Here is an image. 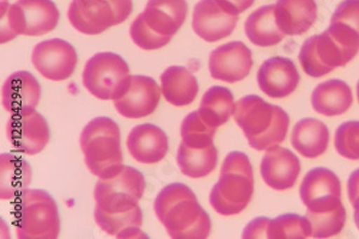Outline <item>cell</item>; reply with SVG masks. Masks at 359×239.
Returning a JSON list of instances; mask_svg holds the SVG:
<instances>
[{
  "label": "cell",
  "instance_id": "1",
  "mask_svg": "<svg viewBox=\"0 0 359 239\" xmlns=\"http://www.w3.org/2000/svg\"><path fill=\"white\" fill-rule=\"evenodd\" d=\"M147 188L143 174L123 165L118 175L100 179L95 186V221L102 231L116 238L147 237L142 233L143 212L139 207Z\"/></svg>",
  "mask_w": 359,
  "mask_h": 239
},
{
  "label": "cell",
  "instance_id": "2",
  "mask_svg": "<svg viewBox=\"0 0 359 239\" xmlns=\"http://www.w3.org/2000/svg\"><path fill=\"white\" fill-rule=\"evenodd\" d=\"M155 212L172 238L205 239L211 233L210 217L192 189L182 183H172L159 191Z\"/></svg>",
  "mask_w": 359,
  "mask_h": 239
},
{
  "label": "cell",
  "instance_id": "3",
  "mask_svg": "<svg viewBox=\"0 0 359 239\" xmlns=\"http://www.w3.org/2000/svg\"><path fill=\"white\" fill-rule=\"evenodd\" d=\"M233 118L248 140L249 146L257 151H267L282 144L290 125L285 110L257 95H248L237 101Z\"/></svg>",
  "mask_w": 359,
  "mask_h": 239
},
{
  "label": "cell",
  "instance_id": "4",
  "mask_svg": "<svg viewBox=\"0 0 359 239\" xmlns=\"http://www.w3.org/2000/svg\"><path fill=\"white\" fill-rule=\"evenodd\" d=\"M254 194L253 166L248 156L235 151L225 157L218 182L210 194V203L218 214L224 217L245 211Z\"/></svg>",
  "mask_w": 359,
  "mask_h": 239
},
{
  "label": "cell",
  "instance_id": "5",
  "mask_svg": "<svg viewBox=\"0 0 359 239\" xmlns=\"http://www.w3.org/2000/svg\"><path fill=\"white\" fill-rule=\"evenodd\" d=\"M81 149L88 169L98 179H109L123 169L121 133L111 118L91 120L81 134Z\"/></svg>",
  "mask_w": 359,
  "mask_h": 239
},
{
  "label": "cell",
  "instance_id": "6",
  "mask_svg": "<svg viewBox=\"0 0 359 239\" xmlns=\"http://www.w3.org/2000/svg\"><path fill=\"white\" fill-rule=\"evenodd\" d=\"M358 52V41L330 25L326 32L306 40L298 60L308 76L321 78L347 65Z\"/></svg>",
  "mask_w": 359,
  "mask_h": 239
},
{
  "label": "cell",
  "instance_id": "7",
  "mask_svg": "<svg viewBox=\"0 0 359 239\" xmlns=\"http://www.w3.org/2000/svg\"><path fill=\"white\" fill-rule=\"evenodd\" d=\"M59 10L52 0H18L8 6L1 0L0 42L5 43L18 35L43 36L57 28Z\"/></svg>",
  "mask_w": 359,
  "mask_h": 239
},
{
  "label": "cell",
  "instance_id": "8",
  "mask_svg": "<svg viewBox=\"0 0 359 239\" xmlns=\"http://www.w3.org/2000/svg\"><path fill=\"white\" fill-rule=\"evenodd\" d=\"M15 224L20 239H55L60 217L53 198L41 189H25L16 199Z\"/></svg>",
  "mask_w": 359,
  "mask_h": 239
},
{
  "label": "cell",
  "instance_id": "9",
  "mask_svg": "<svg viewBox=\"0 0 359 239\" xmlns=\"http://www.w3.org/2000/svg\"><path fill=\"white\" fill-rule=\"evenodd\" d=\"M130 67L118 54L102 52L90 57L83 71V84L93 96L108 101L123 97L131 84Z\"/></svg>",
  "mask_w": 359,
  "mask_h": 239
},
{
  "label": "cell",
  "instance_id": "10",
  "mask_svg": "<svg viewBox=\"0 0 359 239\" xmlns=\"http://www.w3.org/2000/svg\"><path fill=\"white\" fill-rule=\"evenodd\" d=\"M132 10V0H72L67 17L79 33L98 35L123 23Z\"/></svg>",
  "mask_w": 359,
  "mask_h": 239
},
{
  "label": "cell",
  "instance_id": "11",
  "mask_svg": "<svg viewBox=\"0 0 359 239\" xmlns=\"http://www.w3.org/2000/svg\"><path fill=\"white\" fill-rule=\"evenodd\" d=\"M299 196L309 212H325L341 206V183L327 168H315L304 176Z\"/></svg>",
  "mask_w": 359,
  "mask_h": 239
},
{
  "label": "cell",
  "instance_id": "12",
  "mask_svg": "<svg viewBox=\"0 0 359 239\" xmlns=\"http://www.w3.org/2000/svg\"><path fill=\"white\" fill-rule=\"evenodd\" d=\"M34 67L49 81L69 79L77 67L78 57L74 46L62 40L42 41L33 49Z\"/></svg>",
  "mask_w": 359,
  "mask_h": 239
},
{
  "label": "cell",
  "instance_id": "13",
  "mask_svg": "<svg viewBox=\"0 0 359 239\" xmlns=\"http://www.w3.org/2000/svg\"><path fill=\"white\" fill-rule=\"evenodd\" d=\"M238 13L221 0H201L194 6L193 30L206 42H216L231 35Z\"/></svg>",
  "mask_w": 359,
  "mask_h": 239
},
{
  "label": "cell",
  "instance_id": "14",
  "mask_svg": "<svg viewBox=\"0 0 359 239\" xmlns=\"http://www.w3.org/2000/svg\"><path fill=\"white\" fill-rule=\"evenodd\" d=\"M6 137L16 152L34 156L47 146L50 130L46 118L34 110L32 113L17 114L8 118Z\"/></svg>",
  "mask_w": 359,
  "mask_h": 239
},
{
  "label": "cell",
  "instance_id": "15",
  "mask_svg": "<svg viewBox=\"0 0 359 239\" xmlns=\"http://www.w3.org/2000/svg\"><path fill=\"white\" fill-rule=\"evenodd\" d=\"M252 67V50L240 41L217 47L208 59V69L212 78L230 84L248 77Z\"/></svg>",
  "mask_w": 359,
  "mask_h": 239
},
{
  "label": "cell",
  "instance_id": "16",
  "mask_svg": "<svg viewBox=\"0 0 359 239\" xmlns=\"http://www.w3.org/2000/svg\"><path fill=\"white\" fill-rule=\"evenodd\" d=\"M161 100V89L152 78L132 76L131 84L123 97L115 100L120 115L127 118H142L151 115Z\"/></svg>",
  "mask_w": 359,
  "mask_h": 239
},
{
  "label": "cell",
  "instance_id": "17",
  "mask_svg": "<svg viewBox=\"0 0 359 239\" xmlns=\"http://www.w3.org/2000/svg\"><path fill=\"white\" fill-rule=\"evenodd\" d=\"M264 182L274 191H287L297 182L301 163L296 154L284 147H272L266 152L260 165Z\"/></svg>",
  "mask_w": 359,
  "mask_h": 239
},
{
  "label": "cell",
  "instance_id": "18",
  "mask_svg": "<svg viewBox=\"0 0 359 239\" xmlns=\"http://www.w3.org/2000/svg\"><path fill=\"white\" fill-rule=\"evenodd\" d=\"M298 83L297 67L287 57H271L257 71L259 88L269 97H287L297 89Z\"/></svg>",
  "mask_w": 359,
  "mask_h": 239
},
{
  "label": "cell",
  "instance_id": "19",
  "mask_svg": "<svg viewBox=\"0 0 359 239\" xmlns=\"http://www.w3.org/2000/svg\"><path fill=\"white\" fill-rule=\"evenodd\" d=\"M187 13L186 0H149L139 17L154 33L172 39L184 25Z\"/></svg>",
  "mask_w": 359,
  "mask_h": 239
},
{
  "label": "cell",
  "instance_id": "20",
  "mask_svg": "<svg viewBox=\"0 0 359 239\" xmlns=\"http://www.w3.org/2000/svg\"><path fill=\"white\" fill-rule=\"evenodd\" d=\"M1 95L3 107L8 113H32L41 98V86L30 72L18 71L5 81Z\"/></svg>",
  "mask_w": 359,
  "mask_h": 239
},
{
  "label": "cell",
  "instance_id": "21",
  "mask_svg": "<svg viewBox=\"0 0 359 239\" xmlns=\"http://www.w3.org/2000/svg\"><path fill=\"white\" fill-rule=\"evenodd\" d=\"M127 149L132 157L142 164H156L167 156L169 140L163 130L143 123L135 126L127 137Z\"/></svg>",
  "mask_w": 359,
  "mask_h": 239
},
{
  "label": "cell",
  "instance_id": "22",
  "mask_svg": "<svg viewBox=\"0 0 359 239\" xmlns=\"http://www.w3.org/2000/svg\"><path fill=\"white\" fill-rule=\"evenodd\" d=\"M274 15L278 27L285 35H302L318 18V5L315 0H278Z\"/></svg>",
  "mask_w": 359,
  "mask_h": 239
},
{
  "label": "cell",
  "instance_id": "23",
  "mask_svg": "<svg viewBox=\"0 0 359 239\" xmlns=\"http://www.w3.org/2000/svg\"><path fill=\"white\" fill-rule=\"evenodd\" d=\"M353 103L350 86L339 79L323 81L311 93V106L325 116H338L346 113Z\"/></svg>",
  "mask_w": 359,
  "mask_h": 239
},
{
  "label": "cell",
  "instance_id": "24",
  "mask_svg": "<svg viewBox=\"0 0 359 239\" xmlns=\"http://www.w3.org/2000/svg\"><path fill=\"white\" fill-rule=\"evenodd\" d=\"M291 144L303 157L318 158L328 149L330 130L318 118H302L294 125L291 134Z\"/></svg>",
  "mask_w": 359,
  "mask_h": 239
},
{
  "label": "cell",
  "instance_id": "25",
  "mask_svg": "<svg viewBox=\"0 0 359 239\" xmlns=\"http://www.w3.org/2000/svg\"><path fill=\"white\" fill-rule=\"evenodd\" d=\"M164 98L175 107L189 106L194 102L199 86L194 74L182 66H170L161 76Z\"/></svg>",
  "mask_w": 359,
  "mask_h": 239
},
{
  "label": "cell",
  "instance_id": "26",
  "mask_svg": "<svg viewBox=\"0 0 359 239\" xmlns=\"http://www.w3.org/2000/svg\"><path fill=\"white\" fill-rule=\"evenodd\" d=\"M33 179V170L21 156L1 153L0 156V198L17 199Z\"/></svg>",
  "mask_w": 359,
  "mask_h": 239
},
{
  "label": "cell",
  "instance_id": "27",
  "mask_svg": "<svg viewBox=\"0 0 359 239\" xmlns=\"http://www.w3.org/2000/svg\"><path fill=\"white\" fill-rule=\"evenodd\" d=\"M245 35L257 47H272L285 39L277 25L274 5H265L255 10L245 20Z\"/></svg>",
  "mask_w": 359,
  "mask_h": 239
},
{
  "label": "cell",
  "instance_id": "28",
  "mask_svg": "<svg viewBox=\"0 0 359 239\" xmlns=\"http://www.w3.org/2000/svg\"><path fill=\"white\" fill-rule=\"evenodd\" d=\"M235 111L233 95L224 86H212L206 91L201 102L198 113L208 126H223Z\"/></svg>",
  "mask_w": 359,
  "mask_h": 239
},
{
  "label": "cell",
  "instance_id": "29",
  "mask_svg": "<svg viewBox=\"0 0 359 239\" xmlns=\"http://www.w3.org/2000/svg\"><path fill=\"white\" fill-rule=\"evenodd\" d=\"M176 162L180 171L191 179H201L211 174L218 163V152L215 145L205 149H191L180 144Z\"/></svg>",
  "mask_w": 359,
  "mask_h": 239
},
{
  "label": "cell",
  "instance_id": "30",
  "mask_svg": "<svg viewBox=\"0 0 359 239\" xmlns=\"http://www.w3.org/2000/svg\"><path fill=\"white\" fill-rule=\"evenodd\" d=\"M306 223L309 226V235L313 238L334 237L343 231L346 223V210L344 205L325 212L306 211Z\"/></svg>",
  "mask_w": 359,
  "mask_h": 239
},
{
  "label": "cell",
  "instance_id": "31",
  "mask_svg": "<svg viewBox=\"0 0 359 239\" xmlns=\"http://www.w3.org/2000/svg\"><path fill=\"white\" fill-rule=\"evenodd\" d=\"M215 135L216 128L208 126L198 111L188 114L181 125V142L191 149H205L212 145Z\"/></svg>",
  "mask_w": 359,
  "mask_h": 239
},
{
  "label": "cell",
  "instance_id": "32",
  "mask_svg": "<svg viewBox=\"0 0 359 239\" xmlns=\"http://www.w3.org/2000/svg\"><path fill=\"white\" fill-rule=\"evenodd\" d=\"M309 226L306 217L298 214H283L269 220L267 238H308Z\"/></svg>",
  "mask_w": 359,
  "mask_h": 239
},
{
  "label": "cell",
  "instance_id": "33",
  "mask_svg": "<svg viewBox=\"0 0 359 239\" xmlns=\"http://www.w3.org/2000/svg\"><path fill=\"white\" fill-rule=\"evenodd\" d=\"M335 150L344 158L359 161V121L344 122L335 133Z\"/></svg>",
  "mask_w": 359,
  "mask_h": 239
},
{
  "label": "cell",
  "instance_id": "34",
  "mask_svg": "<svg viewBox=\"0 0 359 239\" xmlns=\"http://www.w3.org/2000/svg\"><path fill=\"white\" fill-rule=\"evenodd\" d=\"M130 35L135 45L144 50H156V49L163 48L164 46H167L172 40L167 37L159 36L157 34L151 32L147 25H144L143 20L139 16L133 20V23L131 25Z\"/></svg>",
  "mask_w": 359,
  "mask_h": 239
},
{
  "label": "cell",
  "instance_id": "35",
  "mask_svg": "<svg viewBox=\"0 0 359 239\" xmlns=\"http://www.w3.org/2000/svg\"><path fill=\"white\" fill-rule=\"evenodd\" d=\"M331 22L343 23L359 34V0H344L335 8Z\"/></svg>",
  "mask_w": 359,
  "mask_h": 239
},
{
  "label": "cell",
  "instance_id": "36",
  "mask_svg": "<svg viewBox=\"0 0 359 239\" xmlns=\"http://www.w3.org/2000/svg\"><path fill=\"white\" fill-rule=\"evenodd\" d=\"M269 218L260 217L245 226L242 237L243 238H267V226L269 223Z\"/></svg>",
  "mask_w": 359,
  "mask_h": 239
},
{
  "label": "cell",
  "instance_id": "37",
  "mask_svg": "<svg viewBox=\"0 0 359 239\" xmlns=\"http://www.w3.org/2000/svg\"><path fill=\"white\" fill-rule=\"evenodd\" d=\"M347 195L351 203H355L359 198V169L350 175V179L347 182Z\"/></svg>",
  "mask_w": 359,
  "mask_h": 239
},
{
  "label": "cell",
  "instance_id": "38",
  "mask_svg": "<svg viewBox=\"0 0 359 239\" xmlns=\"http://www.w3.org/2000/svg\"><path fill=\"white\" fill-rule=\"evenodd\" d=\"M221 1L229 5L230 8H233L240 15V13H245V10H248L254 4L255 0H221Z\"/></svg>",
  "mask_w": 359,
  "mask_h": 239
},
{
  "label": "cell",
  "instance_id": "39",
  "mask_svg": "<svg viewBox=\"0 0 359 239\" xmlns=\"http://www.w3.org/2000/svg\"><path fill=\"white\" fill-rule=\"evenodd\" d=\"M353 210H355V224L357 228L359 230V198L355 200V203H352Z\"/></svg>",
  "mask_w": 359,
  "mask_h": 239
},
{
  "label": "cell",
  "instance_id": "40",
  "mask_svg": "<svg viewBox=\"0 0 359 239\" xmlns=\"http://www.w3.org/2000/svg\"><path fill=\"white\" fill-rule=\"evenodd\" d=\"M357 97H358V102H359V81H358V84H357Z\"/></svg>",
  "mask_w": 359,
  "mask_h": 239
}]
</instances>
